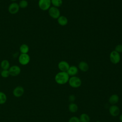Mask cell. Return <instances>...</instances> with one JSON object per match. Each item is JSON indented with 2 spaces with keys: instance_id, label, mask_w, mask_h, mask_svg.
<instances>
[{
  "instance_id": "cell-24",
  "label": "cell",
  "mask_w": 122,
  "mask_h": 122,
  "mask_svg": "<svg viewBox=\"0 0 122 122\" xmlns=\"http://www.w3.org/2000/svg\"><path fill=\"white\" fill-rule=\"evenodd\" d=\"M68 122H80V121L79 120V118L77 116H73L71 117L69 119Z\"/></svg>"
},
{
  "instance_id": "cell-25",
  "label": "cell",
  "mask_w": 122,
  "mask_h": 122,
  "mask_svg": "<svg viewBox=\"0 0 122 122\" xmlns=\"http://www.w3.org/2000/svg\"><path fill=\"white\" fill-rule=\"evenodd\" d=\"M114 51L119 53L122 52V44H120L116 45Z\"/></svg>"
},
{
  "instance_id": "cell-20",
  "label": "cell",
  "mask_w": 122,
  "mask_h": 122,
  "mask_svg": "<svg viewBox=\"0 0 122 122\" xmlns=\"http://www.w3.org/2000/svg\"><path fill=\"white\" fill-rule=\"evenodd\" d=\"M7 100V95L5 93L0 91V104H3L6 103Z\"/></svg>"
},
{
  "instance_id": "cell-19",
  "label": "cell",
  "mask_w": 122,
  "mask_h": 122,
  "mask_svg": "<svg viewBox=\"0 0 122 122\" xmlns=\"http://www.w3.org/2000/svg\"><path fill=\"white\" fill-rule=\"evenodd\" d=\"M19 50L21 53H28L29 51V47L27 44L23 43L20 46Z\"/></svg>"
},
{
  "instance_id": "cell-7",
  "label": "cell",
  "mask_w": 122,
  "mask_h": 122,
  "mask_svg": "<svg viewBox=\"0 0 122 122\" xmlns=\"http://www.w3.org/2000/svg\"><path fill=\"white\" fill-rule=\"evenodd\" d=\"M20 8L18 3L15 2H13L9 5L8 7V11L11 14L14 15L17 14L19 12Z\"/></svg>"
},
{
  "instance_id": "cell-4",
  "label": "cell",
  "mask_w": 122,
  "mask_h": 122,
  "mask_svg": "<svg viewBox=\"0 0 122 122\" xmlns=\"http://www.w3.org/2000/svg\"><path fill=\"white\" fill-rule=\"evenodd\" d=\"M48 10L50 16L54 19H57L61 16L60 11L57 7L51 6Z\"/></svg>"
},
{
  "instance_id": "cell-6",
  "label": "cell",
  "mask_w": 122,
  "mask_h": 122,
  "mask_svg": "<svg viewBox=\"0 0 122 122\" xmlns=\"http://www.w3.org/2000/svg\"><path fill=\"white\" fill-rule=\"evenodd\" d=\"M109 57L110 61L113 64H117L121 60L120 53L115 51H113L110 53Z\"/></svg>"
},
{
  "instance_id": "cell-13",
  "label": "cell",
  "mask_w": 122,
  "mask_h": 122,
  "mask_svg": "<svg viewBox=\"0 0 122 122\" xmlns=\"http://www.w3.org/2000/svg\"><path fill=\"white\" fill-rule=\"evenodd\" d=\"M119 101V97L117 94H113L111 95L108 99V101L111 105H115Z\"/></svg>"
},
{
  "instance_id": "cell-8",
  "label": "cell",
  "mask_w": 122,
  "mask_h": 122,
  "mask_svg": "<svg viewBox=\"0 0 122 122\" xmlns=\"http://www.w3.org/2000/svg\"><path fill=\"white\" fill-rule=\"evenodd\" d=\"M9 71L10 76L15 77L20 74L21 72V69L18 65H14L10 66V68L9 69Z\"/></svg>"
},
{
  "instance_id": "cell-23",
  "label": "cell",
  "mask_w": 122,
  "mask_h": 122,
  "mask_svg": "<svg viewBox=\"0 0 122 122\" xmlns=\"http://www.w3.org/2000/svg\"><path fill=\"white\" fill-rule=\"evenodd\" d=\"M0 75L4 78H8L10 75L9 70H2L0 72Z\"/></svg>"
},
{
  "instance_id": "cell-21",
  "label": "cell",
  "mask_w": 122,
  "mask_h": 122,
  "mask_svg": "<svg viewBox=\"0 0 122 122\" xmlns=\"http://www.w3.org/2000/svg\"><path fill=\"white\" fill-rule=\"evenodd\" d=\"M62 0H51V4L53 6L58 8L61 7L62 4Z\"/></svg>"
},
{
  "instance_id": "cell-26",
  "label": "cell",
  "mask_w": 122,
  "mask_h": 122,
  "mask_svg": "<svg viewBox=\"0 0 122 122\" xmlns=\"http://www.w3.org/2000/svg\"><path fill=\"white\" fill-rule=\"evenodd\" d=\"M75 99H76V97L74 94L70 95L69 96V98H68V100L70 102V103L74 102V101H75Z\"/></svg>"
},
{
  "instance_id": "cell-3",
  "label": "cell",
  "mask_w": 122,
  "mask_h": 122,
  "mask_svg": "<svg viewBox=\"0 0 122 122\" xmlns=\"http://www.w3.org/2000/svg\"><path fill=\"white\" fill-rule=\"evenodd\" d=\"M51 0H39L38 6L43 11L48 10L51 7Z\"/></svg>"
},
{
  "instance_id": "cell-9",
  "label": "cell",
  "mask_w": 122,
  "mask_h": 122,
  "mask_svg": "<svg viewBox=\"0 0 122 122\" xmlns=\"http://www.w3.org/2000/svg\"><path fill=\"white\" fill-rule=\"evenodd\" d=\"M109 112L111 116L116 117L120 114V109L119 107L116 104L112 105L109 108Z\"/></svg>"
},
{
  "instance_id": "cell-29",
  "label": "cell",
  "mask_w": 122,
  "mask_h": 122,
  "mask_svg": "<svg viewBox=\"0 0 122 122\" xmlns=\"http://www.w3.org/2000/svg\"></svg>"
},
{
  "instance_id": "cell-10",
  "label": "cell",
  "mask_w": 122,
  "mask_h": 122,
  "mask_svg": "<svg viewBox=\"0 0 122 122\" xmlns=\"http://www.w3.org/2000/svg\"><path fill=\"white\" fill-rule=\"evenodd\" d=\"M24 93V89L23 87L21 86H16L14 88L12 93L14 96L17 98L21 97Z\"/></svg>"
},
{
  "instance_id": "cell-16",
  "label": "cell",
  "mask_w": 122,
  "mask_h": 122,
  "mask_svg": "<svg viewBox=\"0 0 122 122\" xmlns=\"http://www.w3.org/2000/svg\"><path fill=\"white\" fill-rule=\"evenodd\" d=\"M69 111L72 113H75L78 110V106L74 102H71L68 106Z\"/></svg>"
},
{
  "instance_id": "cell-12",
  "label": "cell",
  "mask_w": 122,
  "mask_h": 122,
  "mask_svg": "<svg viewBox=\"0 0 122 122\" xmlns=\"http://www.w3.org/2000/svg\"><path fill=\"white\" fill-rule=\"evenodd\" d=\"M78 69L83 72H86L88 71L89 66L86 62L81 61L78 64Z\"/></svg>"
},
{
  "instance_id": "cell-11",
  "label": "cell",
  "mask_w": 122,
  "mask_h": 122,
  "mask_svg": "<svg viewBox=\"0 0 122 122\" xmlns=\"http://www.w3.org/2000/svg\"><path fill=\"white\" fill-rule=\"evenodd\" d=\"M70 66L68 62L64 61H60L58 64V67L61 71L67 72Z\"/></svg>"
},
{
  "instance_id": "cell-1",
  "label": "cell",
  "mask_w": 122,
  "mask_h": 122,
  "mask_svg": "<svg viewBox=\"0 0 122 122\" xmlns=\"http://www.w3.org/2000/svg\"><path fill=\"white\" fill-rule=\"evenodd\" d=\"M70 76L67 72L60 71L55 76V81L59 85H63L68 82Z\"/></svg>"
},
{
  "instance_id": "cell-15",
  "label": "cell",
  "mask_w": 122,
  "mask_h": 122,
  "mask_svg": "<svg viewBox=\"0 0 122 122\" xmlns=\"http://www.w3.org/2000/svg\"><path fill=\"white\" fill-rule=\"evenodd\" d=\"M57 22L59 25L62 26H66L68 22V20L67 17L64 16H60L57 19Z\"/></svg>"
},
{
  "instance_id": "cell-17",
  "label": "cell",
  "mask_w": 122,
  "mask_h": 122,
  "mask_svg": "<svg viewBox=\"0 0 122 122\" xmlns=\"http://www.w3.org/2000/svg\"><path fill=\"white\" fill-rule=\"evenodd\" d=\"M79 120L80 122H90V117L88 114L82 113L80 115Z\"/></svg>"
},
{
  "instance_id": "cell-2",
  "label": "cell",
  "mask_w": 122,
  "mask_h": 122,
  "mask_svg": "<svg viewBox=\"0 0 122 122\" xmlns=\"http://www.w3.org/2000/svg\"><path fill=\"white\" fill-rule=\"evenodd\" d=\"M68 83L71 87L73 88H77L81 86L82 81L79 77L74 76H71L69 78Z\"/></svg>"
},
{
  "instance_id": "cell-27",
  "label": "cell",
  "mask_w": 122,
  "mask_h": 122,
  "mask_svg": "<svg viewBox=\"0 0 122 122\" xmlns=\"http://www.w3.org/2000/svg\"><path fill=\"white\" fill-rule=\"evenodd\" d=\"M119 120L121 122H122V113L119 116Z\"/></svg>"
},
{
  "instance_id": "cell-5",
  "label": "cell",
  "mask_w": 122,
  "mask_h": 122,
  "mask_svg": "<svg viewBox=\"0 0 122 122\" xmlns=\"http://www.w3.org/2000/svg\"><path fill=\"white\" fill-rule=\"evenodd\" d=\"M30 58L28 53H21L18 58L19 63L22 65H26L30 62Z\"/></svg>"
},
{
  "instance_id": "cell-22",
  "label": "cell",
  "mask_w": 122,
  "mask_h": 122,
  "mask_svg": "<svg viewBox=\"0 0 122 122\" xmlns=\"http://www.w3.org/2000/svg\"><path fill=\"white\" fill-rule=\"evenodd\" d=\"M19 5L20 8L25 9L28 6V2L27 0H21L19 2Z\"/></svg>"
},
{
  "instance_id": "cell-18",
  "label": "cell",
  "mask_w": 122,
  "mask_h": 122,
  "mask_svg": "<svg viewBox=\"0 0 122 122\" xmlns=\"http://www.w3.org/2000/svg\"><path fill=\"white\" fill-rule=\"evenodd\" d=\"M0 66L2 70H9L10 67V63L7 60H3L1 61Z\"/></svg>"
},
{
  "instance_id": "cell-14",
  "label": "cell",
  "mask_w": 122,
  "mask_h": 122,
  "mask_svg": "<svg viewBox=\"0 0 122 122\" xmlns=\"http://www.w3.org/2000/svg\"><path fill=\"white\" fill-rule=\"evenodd\" d=\"M67 72L68 73L69 76H75L78 72V68L75 66H70Z\"/></svg>"
},
{
  "instance_id": "cell-28",
  "label": "cell",
  "mask_w": 122,
  "mask_h": 122,
  "mask_svg": "<svg viewBox=\"0 0 122 122\" xmlns=\"http://www.w3.org/2000/svg\"><path fill=\"white\" fill-rule=\"evenodd\" d=\"M10 1H12V2H15V1H17V0H10Z\"/></svg>"
}]
</instances>
